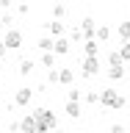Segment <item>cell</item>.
<instances>
[{
	"mask_svg": "<svg viewBox=\"0 0 130 133\" xmlns=\"http://www.w3.org/2000/svg\"><path fill=\"white\" fill-rule=\"evenodd\" d=\"M33 119H36V133H50L58 128L56 111H47V108H36L33 111Z\"/></svg>",
	"mask_w": 130,
	"mask_h": 133,
	"instance_id": "cell-1",
	"label": "cell"
},
{
	"mask_svg": "<svg viewBox=\"0 0 130 133\" xmlns=\"http://www.w3.org/2000/svg\"><path fill=\"white\" fill-rule=\"evenodd\" d=\"M100 105H102V108H125L127 100H125L116 89H102V91H100Z\"/></svg>",
	"mask_w": 130,
	"mask_h": 133,
	"instance_id": "cell-2",
	"label": "cell"
},
{
	"mask_svg": "<svg viewBox=\"0 0 130 133\" xmlns=\"http://www.w3.org/2000/svg\"><path fill=\"white\" fill-rule=\"evenodd\" d=\"M3 44H6V50H19V47H22V31L8 28L6 36H3Z\"/></svg>",
	"mask_w": 130,
	"mask_h": 133,
	"instance_id": "cell-3",
	"label": "cell"
},
{
	"mask_svg": "<svg viewBox=\"0 0 130 133\" xmlns=\"http://www.w3.org/2000/svg\"><path fill=\"white\" fill-rule=\"evenodd\" d=\"M80 66H83V69H80L83 78H94V75L100 72V61H97V56H86Z\"/></svg>",
	"mask_w": 130,
	"mask_h": 133,
	"instance_id": "cell-4",
	"label": "cell"
},
{
	"mask_svg": "<svg viewBox=\"0 0 130 133\" xmlns=\"http://www.w3.org/2000/svg\"><path fill=\"white\" fill-rule=\"evenodd\" d=\"M80 33H83V42H89L97 36V22L91 19V17H83L80 19Z\"/></svg>",
	"mask_w": 130,
	"mask_h": 133,
	"instance_id": "cell-5",
	"label": "cell"
},
{
	"mask_svg": "<svg viewBox=\"0 0 130 133\" xmlns=\"http://www.w3.org/2000/svg\"><path fill=\"white\" fill-rule=\"evenodd\" d=\"M31 100H33V89H28V86L17 89V94H14V103H17V105H22V108H25Z\"/></svg>",
	"mask_w": 130,
	"mask_h": 133,
	"instance_id": "cell-6",
	"label": "cell"
},
{
	"mask_svg": "<svg viewBox=\"0 0 130 133\" xmlns=\"http://www.w3.org/2000/svg\"><path fill=\"white\" fill-rule=\"evenodd\" d=\"M19 130L22 133H36V119H33V114H28V116L19 119Z\"/></svg>",
	"mask_w": 130,
	"mask_h": 133,
	"instance_id": "cell-7",
	"label": "cell"
},
{
	"mask_svg": "<svg viewBox=\"0 0 130 133\" xmlns=\"http://www.w3.org/2000/svg\"><path fill=\"white\" fill-rule=\"evenodd\" d=\"M47 31L53 33V36H58V39H61V36H66V25L61 22V19H53V22L47 25Z\"/></svg>",
	"mask_w": 130,
	"mask_h": 133,
	"instance_id": "cell-8",
	"label": "cell"
},
{
	"mask_svg": "<svg viewBox=\"0 0 130 133\" xmlns=\"http://www.w3.org/2000/svg\"><path fill=\"white\" fill-rule=\"evenodd\" d=\"M53 53H56V56H66V53H69V39H66V36L56 39V47H53Z\"/></svg>",
	"mask_w": 130,
	"mask_h": 133,
	"instance_id": "cell-9",
	"label": "cell"
},
{
	"mask_svg": "<svg viewBox=\"0 0 130 133\" xmlns=\"http://www.w3.org/2000/svg\"><path fill=\"white\" fill-rule=\"evenodd\" d=\"M58 81L64 83V86H69V83L75 81V72L69 69V66H61V69H58Z\"/></svg>",
	"mask_w": 130,
	"mask_h": 133,
	"instance_id": "cell-10",
	"label": "cell"
},
{
	"mask_svg": "<svg viewBox=\"0 0 130 133\" xmlns=\"http://www.w3.org/2000/svg\"><path fill=\"white\" fill-rule=\"evenodd\" d=\"M36 47H39L42 53H53V47H56V39H53V36H42Z\"/></svg>",
	"mask_w": 130,
	"mask_h": 133,
	"instance_id": "cell-11",
	"label": "cell"
},
{
	"mask_svg": "<svg viewBox=\"0 0 130 133\" xmlns=\"http://www.w3.org/2000/svg\"><path fill=\"white\" fill-rule=\"evenodd\" d=\"M97 50H100V42H97V39L83 42V53H86V56H97Z\"/></svg>",
	"mask_w": 130,
	"mask_h": 133,
	"instance_id": "cell-12",
	"label": "cell"
},
{
	"mask_svg": "<svg viewBox=\"0 0 130 133\" xmlns=\"http://www.w3.org/2000/svg\"><path fill=\"white\" fill-rule=\"evenodd\" d=\"M33 66H36V64H33L31 58H22V61L17 64V69H19V75H31V72H33Z\"/></svg>",
	"mask_w": 130,
	"mask_h": 133,
	"instance_id": "cell-13",
	"label": "cell"
},
{
	"mask_svg": "<svg viewBox=\"0 0 130 133\" xmlns=\"http://www.w3.org/2000/svg\"><path fill=\"white\" fill-rule=\"evenodd\" d=\"M108 78L111 81H122L125 78V64L122 66H108Z\"/></svg>",
	"mask_w": 130,
	"mask_h": 133,
	"instance_id": "cell-14",
	"label": "cell"
},
{
	"mask_svg": "<svg viewBox=\"0 0 130 133\" xmlns=\"http://www.w3.org/2000/svg\"><path fill=\"white\" fill-rule=\"evenodd\" d=\"M122 56H119V50H108V66H122Z\"/></svg>",
	"mask_w": 130,
	"mask_h": 133,
	"instance_id": "cell-15",
	"label": "cell"
},
{
	"mask_svg": "<svg viewBox=\"0 0 130 133\" xmlns=\"http://www.w3.org/2000/svg\"><path fill=\"white\" fill-rule=\"evenodd\" d=\"M119 39H122V42H130V19L119 22Z\"/></svg>",
	"mask_w": 130,
	"mask_h": 133,
	"instance_id": "cell-16",
	"label": "cell"
},
{
	"mask_svg": "<svg viewBox=\"0 0 130 133\" xmlns=\"http://www.w3.org/2000/svg\"><path fill=\"white\" fill-rule=\"evenodd\" d=\"M42 66L44 69H53L56 66V53H42Z\"/></svg>",
	"mask_w": 130,
	"mask_h": 133,
	"instance_id": "cell-17",
	"label": "cell"
},
{
	"mask_svg": "<svg viewBox=\"0 0 130 133\" xmlns=\"http://www.w3.org/2000/svg\"><path fill=\"white\" fill-rule=\"evenodd\" d=\"M80 105H78V103H66V116H72V119H80Z\"/></svg>",
	"mask_w": 130,
	"mask_h": 133,
	"instance_id": "cell-18",
	"label": "cell"
},
{
	"mask_svg": "<svg viewBox=\"0 0 130 133\" xmlns=\"http://www.w3.org/2000/svg\"><path fill=\"white\" fill-rule=\"evenodd\" d=\"M94 39H97V42H108V39H111V28L100 25V28H97V36H94Z\"/></svg>",
	"mask_w": 130,
	"mask_h": 133,
	"instance_id": "cell-19",
	"label": "cell"
},
{
	"mask_svg": "<svg viewBox=\"0 0 130 133\" xmlns=\"http://www.w3.org/2000/svg\"><path fill=\"white\" fill-rule=\"evenodd\" d=\"M64 14H66V6L64 3H56V6H53V17H56V19H64Z\"/></svg>",
	"mask_w": 130,
	"mask_h": 133,
	"instance_id": "cell-20",
	"label": "cell"
},
{
	"mask_svg": "<svg viewBox=\"0 0 130 133\" xmlns=\"http://www.w3.org/2000/svg\"><path fill=\"white\" fill-rule=\"evenodd\" d=\"M119 56H122L125 64L130 61V42H122V47H119Z\"/></svg>",
	"mask_w": 130,
	"mask_h": 133,
	"instance_id": "cell-21",
	"label": "cell"
},
{
	"mask_svg": "<svg viewBox=\"0 0 130 133\" xmlns=\"http://www.w3.org/2000/svg\"><path fill=\"white\" fill-rule=\"evenodd\" d=\"M83 100H86L89 105H94V103H100V91H86V94H83Z\"/></svg>",
	"mask_w": 130,
	"mask_h": 133,
	"instance_id": "cell-22",
	"label": "cell"
},
{
	"mask_svg": "<svg viewBox=\"0 0 130 133\" xmlns=\"http://www.w3.org/2000/svg\"><path fill=\"white\" fill-rule=\"evenodd\" d=\"M78 100H80V91H78V89H69V91H66V103H78Z\"/></svg>",
	"mask_w": 130,
	"mask_h": 133,
	"instance_id": "cell-23",
	"label": "cell"
},
{
	"mask_svg": "<svg viewBox=\"0 0 130 133\" xmlns=\"http://www.w3.org/2000/svg\"><path fill=\"white\" fill-rule=\"evenodd\" d=\"M69 39H72V42H80V39H83L80 28H72V31H69Z\"/></svg>",
	"mask_w": 130,
	"mask_h": 133,
	"instance_id": "cell-24",
	"label": "cell"
},
{
	"mask_svg": "<svg viewBox=\"0 0 130 133\" xmlns=\"http://www.w3.org/2000/svg\"><path fill=\"white\" fill-rule=\"evenodd\" d=\"M47 81H50V83L58 81V69H56V66H53V69H47Z\"/></svg>",
	"mask_w": 130,
	"mask_h": 133,
	"instance_id": "cell-25",
	"label": "cell"
},
{
	"mask_svg": "<svg viewBox=\"0 0 130 133\" xmlns=\"http://www.w3.org/2000/svg\"><path fill=\"white\" fill-rule=\"evenodd\" d=\"M17 11H19V14L25 17V14H28V11H31V8H28V3H19V6H17Z\"/></svg>",
	"mask_w": 130,
	"mask_h": 133,
	"instance_id": "cell-26",
	"label": "cell"
},
{
	"mask_svg": "<svg viewBox=\"0 0 130 133\" xmlns=\"http://www.w3.org/2000/svg\"><path fill=\"white\" fill-rule=\"evenodd\" d=\"M111 133H127V130H125L122 125H111Z\"/></svg>",
	"mask_w": 130,
	"mask_h": 133,
	"instance_id": "cell-27",
	"label": "cell"
},
{
	"mask_svg": "<svg viewBox=\"0 0 130 133\" xmlns=\"http://www.w3.org/2000/svg\"><path fill=\"white\" fill-rule=\"evenodd\" d=\"M17 0H0V8H8V6H14Z\"/></svg>",
	"mask_w": 130,
	"mask_h": 133,
	"instance_id": "cell-28",
	"label": "cell"
},
{
	"mask_svg": "<svg viewBox=\"0 0 130 133\" xmlns=\"http://www.w3.org/2000/svg\"><path fill=\"white\" fill-rule=\"evenodd\" d=\"M6 53H8V50H6V44H3V39H0V58L6 56Z\"/></svg>",
	"mask_w": 130,
	"mask_h": 133,
	"instance_id": "cell-29",
	"label": "cell"
},
{
	"mask_svg": "<svg viewBox=\"0 0 130 133\" xmlns=\"http://www.w3.org/2000/svg\"><path fill=\"white\" fill-rule=\"evenodd\" d=\"M0 17H3V8H0Z\"/></svg>",
	"mask_w": 130,
	"mask_h": 133,
	"instance_id": "cell-30",
	"label": "cell"
}]
</instances>
